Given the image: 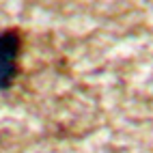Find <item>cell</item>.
I'll return each instance as SVG.
<instances>
[{
    "instance_id": "obj_1",
    "label": "cell",
    "mask_w": 153,
    "mask_h": 153,
    "mask_svg": "<svg viewBox=\"0 0 153 153\" xmlns=\"http://www.w3.org/2000/svg\"><path fill=\"white\" fill-rule=\"evenodd\" d=\"M19 52L22 37L15 28H7L0 33V91H7L13 84L19 71Z\"/></svg>"
}]
</instances>
